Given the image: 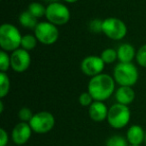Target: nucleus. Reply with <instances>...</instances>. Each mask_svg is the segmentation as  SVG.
I'll list each match as a JSON object with an SVG mask.
<instances>
[{"label": "nucleus", "instance_id": "obj_2", "mask_svg": "<svg viewBox=\"0 0 146 146\" xmlns=\"http://www.w3.org/2000/svg\"><path fill=\"white\" fill-rule=\"evenodd\" d=\"M19 29L11 23H3L0 26V46L6 52H13L20 48L22 40Z\"/></svg>", "mask_w": 146, "mask_h": 146}, {"label": "nucleus", "instance_id": "obj_16", "mask_svg": "<svg viewBox=\"0 0 146 146\" xmlns=\"http://www.w3.org/2000/svg\"><path fill=\"white\" fill-rule=\"evenodd\" d=\"M19 23L22 27L27 29H35V27L38 24V19L35 16H33L28 10L23 11V12L20 13L19 15Z\"/></svg>", "mask_w": 146, "mask_h": 146}, {"label": "nucleus", "instance_id": "obj_15", "mask_svg": "<svg viewBox=\"0 0 146 146\" xmlns=\"http://www.w3.org/2000/svg\"><path fill=\"white\" fill-rule=\"evenodd\" d=\"M117 51V58L119 62L129 63L132 62L136 57V52L134 46L130 43H122L116 49Z\"/></svg>", "mask_w": 146, "mask_h": 146}, {"label": "nucleus", "instance_id": "obj_23", "mask_svg": "<svg viewBox=\"0 0 146 146\" xmlns=\"http://www.w3.org/2000/svg\"><path fill=\"white\" fill-rule=\"evenodd\" d=\"M135 59H136V62L138 63V65L146 68V44L139 47V49L136 52Z\"/></svg>", "mask_w": 146, "mask_h": 146}, {"label": "nucleus", "instance_id": "obj_24", "mask_svg": "<svg viewBox=\"0 0 146 146\" xmlns=\"http://www.w3.org/2000/svg\"><path fill=\"white\" fill-rule=\"evenodd\" d=\"M33 115H34V113L28 107H22L18 112V118L20 119L21 122H27V123H29V121L33 117Z\"/></svg>", "mask_w": 146, "mask_h": 146}, {"label": "nucleus", "instance_id": "obj_12", "mask_svg": "<svg viewBox=\"0 0 146 146\" xmlns=\"http://www.w3.org/2000/svg\"><path fill=\"white\" fill-rule=\"evenodd\" d=\"M108 110L106 104L102 101H94L88 107V114L89 117L95 122H102L107 119Z\"/></svg>", "mask_w": 146, "mask_h": 146}, {"label": "nucleus", "instance_id": "obj_25", "mask_svg": "<svg viewBox=\"0 0 146 146\" xmlns=\"http://www.w3.org/2000/svg\"><path fill=\"white\" fill-rule=\"evenodd\" d=\"M78 101H79L80 105L83 106V107H89L94 102V99H93V97L90 95L89 92L86 91L80 94L79 98H78Z\"/></svg>", "mask_w": 146, "mask_h": 146}, {"label": "nucleus", "instance_id": "obj_11", "mask_svg": "<svg viewBox=\"0 0 146 146\" xmlns=\"http://www.w3.org/2000/svg\"><path fill=\"white\" fill-rule=\"evenodd\" d=\"M32 129L27 122H19L13 127L11 132L12 141L16 145H23L25 144L32 135Z\"/></svg>", "mask_w": 146, "mask_h": 146}, {"label": "nucleus", "instance_id": "obj_8", "mask_svg": "<svg viewBox=\"0 0 146 146\" xmlns=\"http://www.w3.org/2000/svg\"><path fill=\"white\" fill-rule=\"evenodd\" d=\"M34 35L38 42L44 45H52L58 40L59 31L56 25L48 21H42L35 27Z\"/></svg>", "mask_w": 146, "mask_h": 146}, {"label": "nucleus", "instance_id": "obj_13", "mask_svg": "<svg viewBox=\"0 0 146 146\" xmlns=\"http://www.w3.org/2000/svg\"><path fill=\"white\" fill-rule=\"evenodd\" d=\"M114 96L117 103L128 106L135 99V91L130 86H119L115 90Z\"/></svg>", "mask_w": 146, "mask_h": 146}, {"label": "nucleus", "instance_id": "obj_5", "mask_svg": "<svg viewBox=\"0 0 146 146\" xmlns=\"http://www.w3.org/2000/svg\"><path fill=\"white\" fill-rule=\"evenodd\" d=\"M70 10L65 4L61 2L50 3L46 6V17L47 21L56 26H62L70 20Z\"/></svg>", "mask_w": 146, "mask_h": 146}, {"label": "nucleus", "instance_id": "obj_6", "mask_svg": "<svg viewBox=\"0 0 146 146\" xmlns=\"http://www.w3.org/2000/svg\"><path fill=\"white\" fill-rule=\"evenodd\" d=\"M102 33L112 40H122L127 34V26L121 19L116 17H108L103 20Z\"/></svg>", "mask_w": 146, "mask_h": 146}, {"label": "nucleus", "instance_id": "obj_32", "mask_svg": "<svg viewBox=\"0 0 146 146\" xmlns=\"http://www.w3.org/2000/svg\"><path fill=\"white\" fill-rule=\"evenodd\" d=\"M129 146H142V145H129Z\"/></svg>", "mask_w": 146, "mask_h": 146}, {"label": "nucleus", "instance_id": "obj_3", "mask_svg": "<svg viewBox=\"0 0 146 146\" xmlns=\"http://www.w3.org/2000/svg\"><path fill=\"white\" fill-rule=\"evenodd\" d=\"M139 73L138 69L132 62H119L113 69V78L119 86L132 87L138 81Z\"/></svg>", "mask_w": 146, "mask_h": 146}, {"label": "nucleus", "instance_id": "obj_28", "mask_svg": "<svg viewBox=\"0 0 146 146\" xmlns=\"http://www.w3.org/2000/svg\"><path fill=\"white\" fill-rule=\"evenodd\" d=\"M3 110H4V105H3V101L1 100L0 101V113H2Z\"/></svg>", "mask_w": 146, "mask_h": 146}, {"label": "nucleus", "instance_id": "obj_14", "mask_svg": "<svg viewBox=\"0 0 146 146\" xmlns=\"http://www.w3.org/2000/svg\"><path fill=\"white\" fill-rule=\"evenodd\" d=\"M145 132L140 125H131L126 132V139L129 145H141L145 139Z\"/></svg>", "mask_w": 146, "mask_h": 146}, {"label": "nucleus", "instance_id": "obj_10", "mask_svg": "<svg viewBox=\"0 0 146 146\" xmlns=\"http://www.w3.org/2000/svg\"><path fill=\"white\" fill-rule=\"evenodd\" d=\"M11 69L17 73H22L29 68L31 64V56L29 51L18 48L10 54Z\"/></svg>", "mask_w": 146, "mask_h": 146}, {"label": "nucleus", "instance_id": "obj_17", "mask_svg": "<svg viewBox=\"0 0 146 146\" xmlns=\"http://www.w3.org/2000/svg\"><path fill=\"white\" fill-rule=\"evenodd\" d=\"M10 90V79L6 72L0 73V98L3 99L8 95Z\"/></svg>", "mask_w": 146, "mask_h": 146}, {"label": "nucleus", "instance_id": "obj_31", "mask_svg": "<svg viewBox=\"0 0 146 146\" xmlns=\"http://www.w3.org/2000/svg\"><path fill=\"white\" fill-rule=\"evenodd\" d=\"M144 142L146 143V132H145V139H144Z\"/></svg>", "mask_w": 146, "mask_h": 146}, {"label": "nucleus", "instance_id": "obj_1", "mask_svg": "<svg viewBox=\"0 0 146 146\" xmlns=\"http://www.w3.org/2000/svg\"><path fill=\"white\" fill-rule=\"evenodd\" d=\"M115 84L113 76L107 73H101L90 78L87 91L93 97L94 101L104 102L115 92Z\"/></svg>", "mask_w": 146, "mask_h": 146}, {"label": "nucleus", "instance_id": "obj_26", "mask_svg": "<svg viewBox=\"0 0 146 146\" xmlns=\"http://www.w3.org/2000/svg\"><path fill=\"white\" fill-rule=\"evenodd\" d=\"M102 24L103 20L100 19H93L89 22V29L93 33H100L102 32Z\"/></svg>", "mask_w": 146, "mask_h": 146}, {"label": "nucleus", "instance_id": "obj_30", "mask_svg": "<svg viewBox=\"0 0 146 146\" xmlns=\"http://www.w3.org/2000/svg\"><path fill=\"white\" fill-rule=\"evenodd\" d=\"M48 4H50V3H55V2H60V0H45Z\"/></svg>", "mask_w": 146, "mask_h": 146}, {"label": "nucleus", "instance_id": "obj_20", "mask_svg": "<svg viewBox=\"0 0 146 146\" xmlns=\"http://www.w3.org/2000/svg\"><path fill=\"white\" fill-rule=\"evenodd\" d=\"M100 57L103 60V62L105 64H111L114 63L116 60H118L117 58V51L113 48H106L100 54Z\"/></svg>", "mask_w": 146, "mask_h": 146}, {"label": "nucleus", "instance_id": "obj_18", "mask_svg": "<svg viewBox=\"0 0 146 146\" xmlns=\"http://www.w3.org/2000/svg\"><path fill=\"white\" fill-rule=\"evenodd\" d=\"M27 10L35 16L37 19L42 18V17L45 16L46 14V6H44L43 4L39 2H32L28 5V9Z\"/></svg>", "mask_w": 146, "mask_h": 146}, {"label": "nucleus", "instance_id": "obj_29", "mask_svg": "<svg viewBox=\"0 0 146 146\" xmlns=\"http://www.w3.org/2000/svg\"><path fill=\"white\" fill-rule=\"evenodd\" d=\"M64 2H66V3H70V4H72V3H75V2H77L78 0H63Z\"/></svg>", "mask_w": 146, "mask_h": 146}, {"label": "nucleus", "instance_id": "obj_21", "mask_svg": "<svg viewBox=\"0 0 146 146\" xmlns=\"http://www.w3.org/2000/svg\"><path fill=\"white\" fill-rule=\"evenodd\" d=\"M106 146H129V143H128L126 137L122 135H118V134H115V135H112L106 140Z\"/></svg>", "mask_w": 146, "mask_h": 146}, {"label": "nucleus", "instance_id": "obj_27", "mask_svg": "<svg viewBox=\"0 0 146 146\" xmlns=\"http://www.w3.org/2000/svg\"><path fill=\"white\" fill-rule=\"evenodd\" d=\"M9 141V136L4 128H0V146H6Z\"/></svg>", "mask_w": 146, "mask_h": 146}, {"label": "nucleus", "instance_id": "obj_22", "mask_svg": "<svg viewBox=\"0 0 146 146\" xmlns=\"http://www.w3.org/2000/svg\"><path fill=\"white\" fill-rule=\"evenodd\" d=\"M9 68H11L10 55H8V52L6 51L1 50L0 51V70L1 72H6Z\"/></svg>", "mask_w": 146, "mask_h": 146}, {"label": "nucleus", "instance_id": "obj_19", "mask_svg": "<svg viewBox=\"0 0 146 146\" xmlns=\"http://www.w3.org/2000/svg\"><path fill=\"white\" fill-rule=\"evenodd\" d=\"M37 42H38V40H37L34 34H25L22 36L20 48H23L24 50L27 51H31L36 47Z\"/></svg>", "mask_w": 146, "mask_h": 146}, {"label": "nucleus", "instance_id": "obj_9", "mask_svg": "<svg viewBox=\"0 0 146 146\" xmlns=\"http://www.w3.org/2000/svg\"><path fill=\"white\" fill-rule=\"evenodd\" d=\"M104 67H105V63L103 62L101 57L96 55H89L85 57L80 64L81 71L89 77H94L98 74L103 73Z\"/></svg>", "mask_w": 146, "mask_h": 146}, {"label": "nucleus", "instance_id": "obj_4", "mask_svg": "<svg viewBox=\"0 0 146 146\" xmlns=\"http://www.w3.org/2000/svg\"><path fill=\"white\" fill-rule=\"evenodd\" d=\"M130 118H131V112L129 107L127 105L115 103L110 106L106 120L112 128L121 129L129 123Z\"/></svg>", "mask_w": 146, "mask_h": 146}, {"label": "nucleus", "instance_id": "obj_7", "mask_svg": "<svg viewBox=\"0 0 146 146\" xmlns=\"http://www.w3.org/2000/svg\"><path fill=\"white\" fill-rule=\"evenodd\" d=\"M31 129L37 134H45L53 129L55 125V118L52 113L48 111H40L34 113L29 121Z\"/></svg>", "mask_w": 146, "mask_h": 146}]
</instances>
